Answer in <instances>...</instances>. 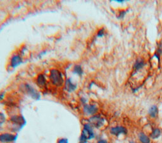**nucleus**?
<instances>
[{
    "instance_id": "nucleus-1",
    "label": "nucleus",
    "mask_w": 162,
    "mask_h": 143,
    "mask_svg": "<svg viewBox=\"0 0 162 143\" xmlns=\"http://www.w3.org/2000/svg\"><path fill=\"white\" fill-rule=\"evenodd\" d=\"M95 134L92 125L89 123L84 124L83 129L79 139L80 143H87L88 140H91L95 138Z\"/></svg>"
},
{
    "instance_id": "nucleus-2",
    "label": "nucleus",
    "mask_w": 162,
    "mask_h": 143,
    "mask_svg": "<svg viewBox=\"0 0 162 143\" xmlns=\"http://www.w3.org/2000/svg\"><path fill=\"white\" fill-rule=\"evenodd\" d=\"M49 80L54 86H61L64 83L63 77L62 73L57 69H53L50 71Z\"/></svg>"
},
{
    "instance_id": "nucleus-3",
    "label": "nucleus",
    "mask_w": 162,
    "mask_h": 143,
    "mask_svg": "<svg viewBox=\"0 0 162 143\" xmlns=\"http://www.w3.org/2000/svg\"><path fill=\"white\" fill-rule=\"evenodd\" d=\"M88 122L89 124L92 125V127L99 129L103 126V125L105 124V119L100 115H95L88 119Z\"/></svg>"
},
{
    "instance_id": "nucleus-4",
    "label": "nucleus",
    "mask_w": 162,
    "mask_h": 143,
    "mask_svg": "<svg viewBox=\"0 0 162 143\" xmlns=\"http://www.w3.org/2000/svg\"><path fill=\"white\" fill-rule=\"evenodd\" d=\"M18 136L10 133H2L0 134V142L11 143L16 141Z\"/></svg>"
},
{
    "instance_id": "nucleus-5",
    "label": "nucleus",
    "mask_w": 162,
    "mask_h": 143,
    "mask_svg": "<svg viewBox=\"0 0 162 143\" xmlns=\"http://www.w3.org/2000/svg\"><path fill=\"white\" fill-rule=\"evenodd\" d=\"M110 132L112 135L118 137L120 135H126L127 134V129L123 126H115L110 129Z\"/></svg>"
},
{
    "instance_id": "nucleus-6",
    "label": "nucleus",
    "mask_w": 162,
    "mask_h": 143,
    "mask_svg": "<svg viewBox=\"0 0 162 143\" xmlns=\"http://www.w3.org/2000/svg\"><path fill=\"white\" fill-rule=\"evenodd\" d=\"M83 111L84 114L88 115H95L98 111V108L95 105L91 104H86L83 108Z\"/></svg>"
},
{
    "instance_id": "nucleus-7",
    "label": "nucleus",
    "mask_w": 162,
    "mask_h": 143,
    "mask_svg": "<svg viewBox=\"0 0 162 143\" xmlns=\"http://www.w3.org/2000/svg\"><path fill=\"white\" fill-rule=\"evenodd\" d=\"M10 120L12 123L19 125L20 127H22L26 123L24 117L22 115H14L10 118Z\"/></svg>"
},
{
    "instance_id": "nucleus-8",
    "label": "nucleus",
    "mask_w": 162,
    "mask_h": 143,
    "mask_svg": "<svg viewBox=\"0 0 162 143\" xmlns=\"http://www.w3.org/2000/svg\"><path fill=\"white\" fill-rule=\"evenodd\" d=\"M25 89L27 91V93L32 98L35 99V100H38L40 98V95H39V93H38L34 88H32L31 86H30L28 84H25Z\"/></svg>"
},
{
    "instance_id": "nucleus-9",
    "label": "nucleus",
    "mask_w": 162,
    "mask_h": 143,
    "mask_svg": "<svg viewBox=\"0 0 162 143\" xmlns=\"http://www.w3.org/2000/svg\"><path fill=\"white\" fill-rule=\"evenodd\" d=\"M22 63V59L19 55H14L11 59L10 65L12 68H16Z\"/></svg>"
},
{
    "instance_id": "nucleus-10",
    "label": "nucleus",
    "mask_w": 162,
    "mask_h": 143,
    "mask_svg": "<svg viewBox=\"0 0 162 143\" xmlns=\"http://www.w3.org/2000/svg\"><path fill=\"white\" fill-rule=\"evenodd\" d=\"M65 86V89L67 90V92H74V91H75V89L77 88V85L74 83H72L70 78H68L66 80Z\"/></svg>"
},
{
    "instance_id": "nucleus-11",
    "label": "nucleus",
    "mask_w": 162,
    "mask_h": 143,
    "mask_svg": "<svg viewBox=\"0 0 162 143\" xmlns=\"http://www.w3.org/2000/svg\"><path fill=\"white\" fill-rule=\"evenodd\" d=\"M138 139L140 143H151V139L150 136H147L146 134L143 132L139 133Z\"/></svg>"
},
{
    "instance_id": "nucleus-12",
    "label": "nucleus",
    "mask_w": 162,
    "mask_h": 143,
    "mask_svg": "<svg viewBox=\"0 0 162 143\" xmlns=\"http://www.w3.org/2000/svg\"><path fill=\"white\" fill-rule=\"evenodd\" d=\"M161 135V131L159 128H155L152 130L150 134V137L151 139L155 140L158 139Z\"/></svg>"
},
{
    "instance_id": "nucleus-13",
    "label": "nucleus",
    "mask_w": 162,
    "mask_h": 143,
    "mask_svg": "<svg viewBox=\"0 0 162 143\" xmlns=\"http://www.w3.org/2000/svg\"><path fill=\"white\" fill-rule=\"evenodd\" d=\"M37 85L39 86V87L44 88V87H46V80L44 76L41 74L39 76H38L37 78Z\"/></svg>"
},
{
    "instance_id": "nucleus-14",
    "label": "nucleus",
    "mask_w": 162,
    "mask_h": 143,
    "mask_svg": "<svg viewBox=\"0 0 162 143\" xmlns=\"http://www.w3.org/2000/svg\"><path fill=\"white\" fill-rule=\"evenodd\" d=\"M148 114L151 118H156L158 114V109L156 105H152L148 110Z\"/></svg>"
},
{
    "instance_id": "nucleus-15",
    "label": "nucleus",
    "mask_w": 162,
    "mask_h": 143,
    "mask_svg": "<svg viewBox=\"0 0 162 143\" xmlns=\"http://www.w3.org/2000/svg\"><path fill=\"white\" fill-rule=\"evenodd\" d=\"M73 73H75V74H76V75H79V76H81L82 75L83 71H82V68H81L80 65H75L74 68V69H73Z\"/></svg>"
},
{
    "instance_id": "nucleus-16",
    "label": "nucleus",
    "mask_w": 162,
    "mask_h": 143,
    "mask_svg": "<svg viewBox=\"0 0 162 143\" xmlns=\"http://www.w3.org/2000/svg\"><path fill=\"white\" fill-rule=\"evenodd\" d=\"M144 65V63L143 61V60L141 59H139L136 61L135 65H134V68L135 70H139V69H141Z\"/></svg>"
},
{
    "instance_id": "nucleus-17",
    "label": "nucleus",
    "mask_w": 162,
    "mask_h": 143,
    "mask_svg": "<svg viewBox=\"0 0 162 143\" xmlns=\"http://www.w3.org/2000/svg\"><path fill=\"white\" fill-rule=\"evenodd\" d=\"M6 117L1 112H0V125H1L5 122Z\"/></svg>"
},
{
    "instance_id": "nucleus-18",
    "label": "nucleus",
    "mask_w": 162,
    "mask_h": 143,
    "mask_svg": "<svg viewBox=\"0 0 162 143\" xmlns=\"http://www.w3.org/2000/svg\"><path fill=\"white\" fill-rule=\"evenodd\" d=\"M57 143H69V139L67 138H59L57 141Z\"/></svg>"
},
{
    "instance_id": "nucleus-19",
    "label": "nucleus",
    "mask_w": 162,
    "mask_h": 143,
    "mask_svg": "<svg viewBox=\"0 0 162 143\" xmlns=\"http://www.w3.org/2000/svg\"><path fill=\"white\" fill-rule=\"evenodd\" d=\"M104 35H105V30L103 28L101 29L98 32V33H97V37H103Z\"/></svg>"
},
{
    "instance_id": "nucleus-20",
    "label": "nucleus",
    "mask_w": 162,
    "mask_h": 143,
    "mask_svg": "<svg viewBox=\"0 0 162 143\" xmlns=\"http://www.w3.org/2000/svg\"><path fill=\"white\" fill-rule=\"evenodd\" d=\"M97 143H108V142L107 140L104 139H100L97 141Z\"/></svg>"
},
{
    "instance_id": "nucleus-21",
    "label": "nucleus",
    "mask_w": 162,
    "mask_h": 143,
    "mask_svg": "<svg viewBox=\"0 0 162 143\" xmlns=\"http://www.w3.org/2000/svg\"><path fill=\"white\" fill-rule=\"evenodd\" d=\"M3 97H4V94L3 93H0V100H3Z\"/></svg>"
},
{
    "instance_id": "nucleus-22",
    "label": "nucleus",
    "mask_w": 162,
    "mask_h": 143,
    "mask_svg": "<svg viewBox=\"0 0 162 143\" xmlns=\"http://www.w3.org/2000/svg\"><path fill=\"white\" fill-rule=\"evenodd\" d=\"M116 1L119 2V3H123V0H122V1H121V0H117V1Z\"/></svg>"
},
{
    "instance_id": "nucleus-23",
    "label": "nucleus",
    "mask_w": 162,
    "mask_h": 143,
    "mask_svg": "<svg viewBox=\"0 0 162 143\" xmlns=\"http://www.w3.org/2000/svg\"><path fill=\"white\" fill-rule=\"evenodd\" d=\"M129 143H137V142H135V141H129Z\"/></svg>"
}]
</instances>
